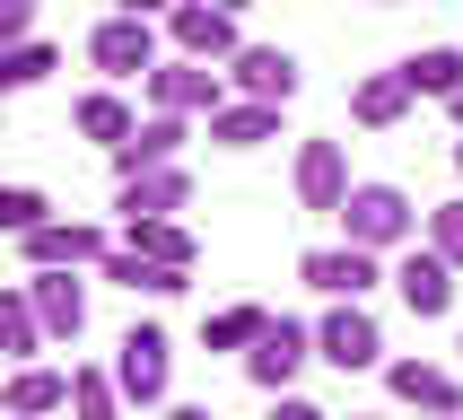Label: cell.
Listing matches in <instances>:
<instances>
[{"label":"cell","mask_w":463,"mask_h":420,"mask_svg":"<svg viewBox=\"0 0 463 420\" xmlns=\"http://www.w3.org/2000/svg\"><path fill=\"white\" fill-rule=\"evenodd\" d=\"M341 236L393 254V245H411V236H420V210H411L402 184H350V202H341Z\"/></svg>","instance_id":"6da1fadb"},{"label":"cell","mask_w":463,"mask_h":420,"mask_svg":"<svg viewBox=\"0 0 463 420\" xmlns=\"http://www.w3.org/2000/svg\"><path fill=\"white\" fill-rule=\"evenodd\" d=\"M307 359H315V333H307V324H288V315H271V333L245 350V377H254L262 394H288V377H298Z\"/></svg>","instance_id":"9c48e42d"},{"label":"cell","mask_w":463,"mask_h":420,"mask_svg":"<svg viewBox=\"0 0 463 420\" xmlns=\"http://www.w3.org/2000/svg\"><path fill=\"white\" fill-rule=\"evenodd\" d=\"M97 272H105L114 289H131V298H175V289L193 281V272H175V262H149V254H131V245H114Z\"/></svg>","instance_id":"44dd1931"},{"label":"cell","mask_w":463,"mask_h":420,"mask_svg":"<svg viewBox=\"0 0 463 420\" xmlns=\"http://www.w3.org/2000/svg\"><path fill=\"white\" fill-rule=\"evenodd\" d=\"M446 114H455V131H463V88H455V97H446Z\"/></svg>","instance_id":"836d02e7"},{"label":"cell","mask_w":463,"mask_h":420,"mask_svg":"<svg viewBox=\"0 0 463 420\" xmlns=\"http://www.w3.org/2000/svg\"><path fill=\"white\" fill-rule=\"evenodd\" d=\"M26 26H35V0H0V44H26Z\"/></svg>","instance_id":"f546056e"},{"label":"cell","mask_w":463,"mask_h":420,"mask_svg":"<svg viewBox=\"0 0 463 420\" xmlns=\"http://www.w3.org/2000/svg\"><path fill=\"white\" fill-rule=\"evenodd\" d=\"M184 202H193V176H184V158H175V167H140V176L114 184V210H123V219H175Z\"/></svg>","instance_id":"30bf717a"},{"label":"cell","mask_w":463,"mask_h":420,"mask_svg":"<svg viewBox=\"0 0 463 420\" xmlns=\"http://www.w3.org/2000/svg\"><path fill=\"white\" fill-rule=\"evenodd\" d=\"M184 123H193V114H149V123L114 149V184L140 176V167H175V158H184Z\"/></svg>","instance_id":"e0dca14e"},{"label":"cell","mask_w":463,"mask_h":420,"mask_svg":"<svg viewBox=\"0 0 463 420\" xmlns=\"http://www.w3.org/2000/svg\"><path fill=\"white\" fill-rule=\"evenodd\" d=\"M166 420H210V412H202V403H175V412H166Z\"/></svg>","instance_id":"d6a6232c"},{"label":"cell","mask_w":463,"mask_h":420,"mask_svg":"<svg viewBox=\"0 0 463 420\" xmlns=\"http://www.w3.org/2000/svg\"><path fill=\"white\" fill-rule=\"evenodd\" d=\"M411 79H402V62H393V71H367L359 88H350V123H367V131H393L402 123V114H411Z\"/></svg>","instance_id":"2e32d148"},{"label":"cell","mask_w":463,"mask_h":420,"mask_svg":"<svg viewBox=\"0 0 463 420\" xmlns=\"http://www.w3.org/2000/svg\"><path fill=\"white\" fill-rule=\"evenodd\" d=\"M271 333V307H254V298H245V307H219L202 324V350H254V341Z\"/></svg>","instance_id":"603a6c76"},{"label":"cell","mask_w":463,"mask_h":420,"mask_svg":"<svg viewBox=\"0 0 463 420\" xmlns=\"http://www.w3.org/2000/svg\"><path fill=\"white\" fill-rule=\"evenodd\" d=\"M26 298H35V315H44L52 341H79V333H88V289H79L71 272H26Z\"/></svg>","instance_id":"5bb4252c"},{"label":"cell","mask_w":463,"mask_h":420,"mask_svg":"<svg viewBox=\"0 0 463 420\" xmlns=\"http://www.w3.org/2000/svg\"><path fill=\"white\" fill-rule=\"evenodd\" d=\"M210 140H219V149H262V140H280V105L228 97L219 114H210Z\"/></svg>","instance_id":"ac0fdd59"},{"label":"cell","mask_w":463,"mask_h":420,"mask_svg":"<svg viewBox=\"0 0 463 420\" xmlns=\"http://www.w3.org/2000/svg\"><path fill=\"white\" fill-rule=\"evenodd\" d=\"M429 245L463 272V202H438V210H429Z\"/></svg>","instance_id":"f1b7e54d"},{"label":"cell","mask_w":463,"mask_h":420,"mask_svg":"<svg viewBox=\"0 0 463 420\" xmlns=\"http://www.w3.org/2000/svg\"><path fill=\"white\" fill-rule=\"evenodd\" d=\"M79 131H88V140H105V149H123L140 123H131V105L114 97V88H97V97H79Z\"/></svg>","instance_id":"d4e9b609"},{"label":"cell","mask_w":463,"mask_h":420,"mask_svg":"<svg viewBox=\"0 0 463 420\" xmlns=\"http://www.w3.org/2000/svg\"><path fill=\"white\" fill-rule=\"evenodd\" d=\"M376 9H393V0H376Z\"/></svg>","instance_id":"74e56055"},{"label":"cell","mask_w":463,"mask_h":420,"mask_svg":"<svg viewBox=\"0 0 463 420\" xmlns=\"http://www.w3.org/2000/svg\"><path fill=\"white\" fill-rule=\"evenodd\" d=\"M420 420H463V412H420Z\"/></svg>","instance_id":"e575fe53"},{"label":"cell","mask_w":463,"mask_h":420,"mask_svg":"<svg viewBox=\"0 0 463 420\" xmlns=\"http://www.w3.org/2000/svg\"><path fill=\"white\" fill-rule=\"evenodd\" d=\"M298 202L341 219V202H350V158H341V140H307L298 149Z\"/></svg>","instance_id":"4fadbf2b"},{"label":"cell","mask_w":463,"mask_h":420,"mask_svg":"<svg viewBox=\"0 0 463 420\" xmlns=\"http://www.w3.org/2000/svg\"><path fill=\"white\" fill-rule=\"evenodd\" d=\"M219 9H254V0H219Z\"/></svg>","instance_id":"d590c367"},{"label":"cell","mask_w":463,"mask_h":420,"mask_svg":"<svg viewBox=\"0 0 463 420\" xmlns=\"http://www.w3.org/2000/svg\"><path fill=\"white\" fill-rule=\"evenodd\" d=\"M455 167H463V140H455Z\"/></svg>","instance_id":"8d00e7d4"},{"label":"cell","mask_w":463,"mask_h":420,"mask_svg":"<svg viewBox=\"0 0 463 420\" xmlns=\"http://www.w3.org/2000/svg\"><path fill=\"white\" fill-rule=\"evenodd\" d=\"M0 403H9V420H44V412H71V377H61V368H35V359H26L18 377H9V394H0Z\"/></svg>","instance_id":"d6986e66"},{"label":"cell","mask_w":463,"mask_h":420,"mask_svg":"<svg viewBox=\"0 0 463 420\" xmlns=\"http://www.w3.org/2000/svg\"><path fill=\"white\" fill-rule=\"evenodd\" d=\"M71 412L79 420H123V386H114V368H71Z\"/></svg>","instance_id":"484cf974"},{"label":"cell","mask_w":463,"mask_h":420,"mask_svg":"<svg viewBox=\"0 0 463 420\" xmlns=\"http://www.w3.org/2000/svg\"><path fill=\"white\" fill-rule=\"evenodd\" d=\"M44 79H52V44H35V35H26V44H0V88H9V97L44 88Z\"/></svg>","instance_id":"4316f807"},{"label":"cell","mask_w":463,"mask_h":420,"mask_svg":"<svg viewBox=\"0 0 463 420\" xmlns=\"http://www.w3.org/2000/svg\"><path fill=\"white\" fill-rule=\"evenodd\" d=\"M393 289H402V307L429 324V315L455 307V262H446L438 245H429V254H402V262H393Z\"/></svg>","instance_id":"7c38bea8"},{"label":"cell","mask_w":463,"mask_h":420,"mask_svg":"<svg viewBox=\"0 0 463 420\" xmlns=\"http://www.w3.org/2000/svg\"><path fill=\"white\" fill-rule=\"evenodd\" d=\"M114 254V236L97 219H44V228L18 236V262L26 272H79V262H105Z\"/></svg>","instance_id":"3957f363"},{"label":"cell","mask_w":463,"mask_h":420,"mask_svg":"<svg viewBox=\"0 0 463 420\" xmlns=\"http://www.w3.org/2000/svg\"><path fill=\"white\" fill-rule=\"evenodd\" d=\"M88 62H97V71H114V79H149V71H157V26L131 18V9H114V18L88 35Z\"/></svg>","instance_id":"52a82bcc"},{"label":"cell","mask_w":463,"mask_h":420,"mask_svg":"<svg viewBox=\"0 0 463 420\" xmlns=\"http://www.w3.org/2000/svg\"><path fill=\"white\" fill-rule=\"evenodd\" d=\"M123 245H131V254H149V262H175V272H193V254H202L184 219H123Z\"/></svg>","instance_id":"7402d4cb"},{"label":"cell","mask_w":463,"mask_h":420,"mask_svg":"<svg viewBox=\"0 0 463 420\" xmlns=\"http://www.w3.org/2000/svg\"><path fill=\"white\" fill-rule=\"evenodd\" d=\"M44 341H52V333H44V315H35V298H26V281H9V298H0V359L26 368Z\"/></svg>","instance_id":"ffe728a7"},{"label":"cell","mask_w":463,"mask_h":420,"mask_svg":"<svg viewBox=\"0 0 463 420\" xmlns=\"http://www.w3.org/2000/svg\"><path fill=\"white\" fill-rule=\"evenodd\" d=\"M149 105L157 114H219L228 105V79L210 71V62H193V52H175V62L149 71Z\"/></svg>","instance_id":"5b68a950"},{"label":"cell","mask_w":463,"mask_h":420,"mask_svg":"<svg viewBox=\"0 0 463 420\" xmlns=\"http://www.w3.org/2000/svg\"><path fill=\"white\" fill-rule=\"evenodd\" d=\"M166 35H175V52H193V62H236V9H219V0H175L166 9Z\"/></svg>","instance_id":"8992f818"},{"label":"cell","mask_w":463,"mask_h":420,"mask_svg":"<svg viewBox=\"0 0 463 420\" xmlns=\"http://www.w3.org/2000/svg\"><path fill=\"white\" fill-rule=\"evenodd\" d=\"M298 281L324 298H367L385 272H376V245H315V254H298Z\"/></svg>","instance_id":"ba28073f"},{"label":"cell","mask_w":463,"mask_h":420,"mask_svg":"<svg viewBox=\"0 0 463 420\" xmlns=\"http://www.w3.org/2000/svg\"><path fill=\"white\" fill-rule=\"evenodd\" d=\"M228 79H236V97L288 105V97H298V52H280V44H245V52L228 62Z\"/></svg>","instance_id":"8fae6325"},{"label":"cell","mask_w":463,"mask_h":420,"mask_svg":"<svg viewBox=\"0 0 463 420\" xmlns=\"http://www.w3.org/2000/svg\"><path fill=\"white\" fill-rule=\"evenodd\" d=\"M44 219H52V202H44V193H35V184H9V193H0V228H9V236L44 228Z\"/></svg>","instance_id":"83f0119b"},{"label":"cell","mask_w":463,"mask_h":420,"mask_svg":"<svg viewBox=\"0 0 463 420\" xmlns=\"http://www.w3.org/2000/svg\"><path fill=\"white\" fill-rule=\"evenodd\" d=\"M402 79H411V88H420V97H455V88H463V52L455 44H429V52H411V62H402Z\"/></svg>","instance_id":"cb8c5ba5"},{"label":"cell","mask_w":463,"mask_h":420,"mask_svg":"<svg viewBox=\"0 0 463 420\" xmlns=\"http://www.w3.org/2000/svg\"><path fill=\"white\" fill-rule=\"evenodd\" d=\"M393 403H411V412H463V377L455 368H429V359H393L385 368Z\"/></svg>","instance_id":"9a60e30c"},{"label":"cell","mask_w":463,"mask_h":420,"mask_svg":"<svg viewBox=\"0 0 463 420\" xmlns=\"http://www.w3.org/2000/svg\"><path fill=\"white\" fill-rule=\"evenodd\" d=\"M114 9H131V18H166L175 0H114Z\"/></svg>","instance_id":"1f68e13d"},{"label":"cell","mask_w":463,"mask_h":420,"mask_svg":"<svg viewBox=\"0 0 463 420\" xmlns=\"http://www.w3.org/2000/svg\"><path fill=\"white\" fill-rule=\"evenodd\" d=\"M166 377H175V341L157 333V324H131L123 341H114V386H123V403H166Z\"/></svg>","instance_id":"7a4b0ae2"},{"label":"cell","mask_w":463,"mask_h":420,"mask_svg":"<svg viewBox=\"0 0 463 420\" xmlns=\"http://www.w3.org/2000/svg\"><path fill=\"white\" fill-rule=\"evenodd\" d=\"M315 359H333L341 377H359V368L385 359V333H376V315L359 307V298H341L324 324H315Z\"/></svg>","instance_id":"277c9868"},{"label":"cell","mask_w":463,"mask_h":420,"mask_svg":"<svg viewBox=\"0 0 463 420\" xmlns=\"http://www.w3.org/2000/svg\"><path fill=\"white\" fill-rule=\"evenodd\" d=\"M271 420H333V412H324V403H307V394H280V412H271Z\"/></svg>","instance_id":"4dcf8cb0"}]
</instances>
